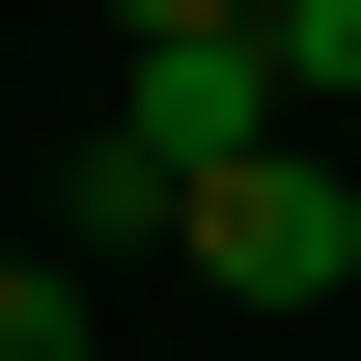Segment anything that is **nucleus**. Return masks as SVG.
<instances>
[{
  "mask_svg": "<svg viewBox=\"0 0 361 361\" xmlns=\"http://www.w3.org/2000/svg\"><path fill=\"white\" fill-rule=\"evenodd\" d=\"M111 28H250V0H111Z\"/></svg>",
  "mask_w": 361,
  "mask_h": 361,
  "instance_id": "nucleus-5",
  "label": "nucleus"
},
{
  "mask_svg": "<svg viewBox=\"0 0 361 361\" xmlns=\"http://www.w3.org/2000/svg\"><path fill=\"white\" fill-rule=\"evenodd\" d=\"M111 139L139 167H250V139H306V84H278V28H139L111 56Z\"/></svg>",
  "mask_w": 361,
  "mask_h": 361,
  "instance_id": "nucleus-2",
  "label": "nucleus"
},
{
  "mask_svg": "<svg viewBox=\"0 0 361 361\" xmlns=\"http://www.w3.org/2000/svg\"><path fill=\"white\" fill-rule=\"evenodd\" d=\"M167 250L223 278V306H278V334H306L334 278H361V167H334V111H306V139H250V167H195V223H167Z\"/></svg>",
  "mask_w": 361,
  "mask_h": 361,
  "instance_id": "nucleus-1",
  "label": "nucleus"
},
{
  "mask_svg": "<svg viewBox=\"0 0 361 361\" xmlns=\"http://www.w3.org/2000/svg\"><path fill=\"white\" fill-rule=\"evenodd\" d=\"M250 28H278V84H306V111H361V0H250Z\"/></svg>",
  "mask_w": 361,
  "mask_h": 361,
  "instance_id": "nucleus-4",
  "label": "nucleus"
},
{
  "mask_svg": "<svg viewBox=\"0 0 361 361\" xmlns=\"http://www.w3.org/2000/svg\"><path fill=\"white\" fill-rule=\"evenodd\" d=\"M0 361H84V250H0Z\"/></svg>",
  "mask_w": 361,
  "mask_h": 361,
  "instance_id": "nucleus-3",
  "label": "nucleus"
}]
</instances>
